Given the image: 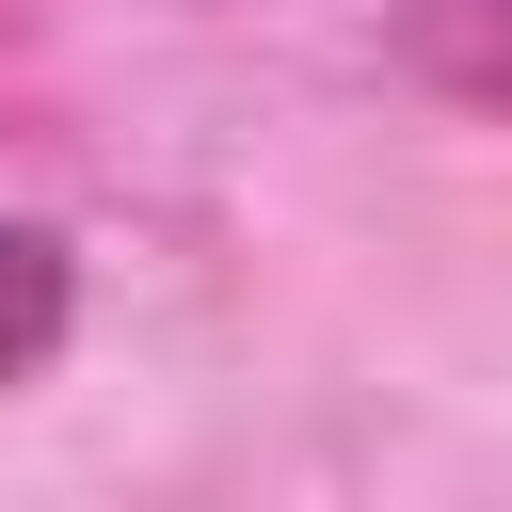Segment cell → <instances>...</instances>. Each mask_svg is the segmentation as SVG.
I'll return each mask as SVG.
<instances>
[{
	"label": "cell",
	"mask_w": 512,
	"mask_h": 512,
	"mask_svg": "<svg viewBox=\"0 0 512 512\" xmlns=\"http://www.w3.org/2000/svg\"><path fill=\"white\" fill-rule=\"evenodd\" d=\"M64 320H80V256L48 224H0V384H32L64 352Z\"/></svg>",
	"instance_id": "6da1fadb"
}]
</instances>
